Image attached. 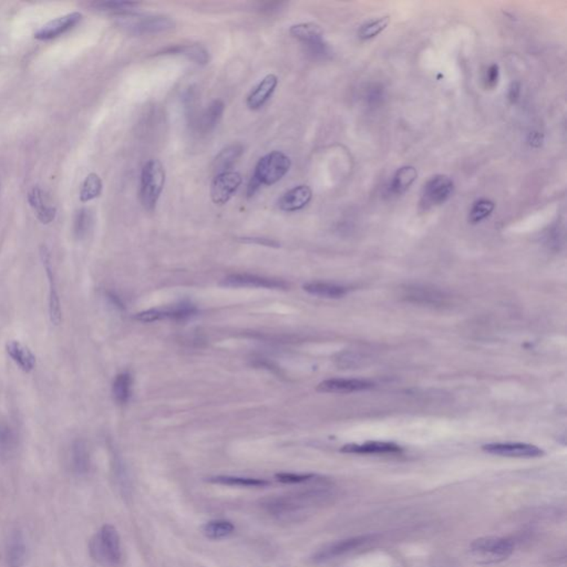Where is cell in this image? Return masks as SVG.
<instances>
[{"instance_id":"cell-22","label":"cell","mask_w":567,"mask_h":567,"mask_svg":"<svg viewBox=\"0 0 567 567\" xmlns=\"http://www.w3.org/2000/svg\"><path fill=\"white\" fill-rule=\"evenodd\" d=\"M304 289L308 294L322 297V298L337 299L348 294L347 287L338 285V284L324 283V281H312V283L305 284Z\"/></svg>"},{"instance_id":"cell-32","label":"cell","mask_w":567,"mask_h":567,"mask_svg":"<svg viewBox=\"0 0 567 567\" xmlns=\"http://www.w3.org/2000/svg\"><path fill=\"white\" fill-rule=\"evenodd\" d=\"M417 178V171L411 166H405L400 169L392 180L391 191L396 194H401L410 188L411 184Z\"/></svg>"},{"instance_id":"cell-35","label":"cell","mask_w":567,"mask_h":567,"mask_svg":"<svg viewBox=\"0 0 567 567\" xmlns=\"http://www.w3.org/2000/svg\"><path fill=\"white\" fill-rule=\"evenodd\" d=\"M139 6V3H132V1H102V3L96 4V8L99 11H106V13H111L116 16L133 13V11L137 9Z\"/></svg>"},{"instance_id":"cell-25","label":"cell","mask_w":567,"mask_h":567,"mask_svg":"<svg viewBox=\"0 0 567 567\" xmlns=\"http://www.w3.org/2000/svg\"><path fill=\"white\" fill-rule=\"evenodd\" d=\"M91 460L85 441H75L71 446V467L77 475H85L90 470Z\"/></svg>"},{"instance_id":"cell-5","label":"cell","mask_w":567,"mask_h":567,"mask_svg":"<svg viewBox=\"0 0 567 567\" xmlns=\"http://www.w3.org/2000/svg\"><path fill=\"white\" fill-rule=\"evenodd\" d=\"M291 165V159L285 153L273 151L258 161L252 178L261 186L273 185L286 176Z\"/></svg>"},{"instance_id":"cell-3","label":"cell","mask_w":567,"mask_h":567,"mask_svg":"<svg viewBox=\"0 0 567 567\" xmlns=\"http://www.w3.org/2000/svg\"><path fill=\"white\" fill-rule=\"evenodd\" d=\"M470 552L472 557L481 564H494L508 560L514 552V544L511 539L504 537H480L473 541Z\"/></svg>"},{"instance_id":"cell-6","label":"cell","mask_w":567,"mask_h":567,"mask_svg":"<svg viewBox=\"0 0 567 567\" xmlns=\"http://www.w3.org/2000/svg\"><path fill=\"white\" fill-rule=\"evenodd\" d=\"M243 180L240 173L234 171L219 173L212 182V201L219 205H223L230 201L231 197L238 192Z\"/></svg>"},{"instance_id":"cell-18","label":"cell","mask_w":567,"mask_h":567,"mask_svg":"<svg viewBox=\"0 0 567 567\" xmlns=\"http://www.w3.org/2000/svg\"><path fill=\"white\" fill-rule=\"evenodd\" d=\"M312 197V192L310 186H296L281 196L279 201V207L284 212L299 211L310 203Z\"/></svg>"},{"instance_id":"cell-31","label":"cell","mask_w":567,"mask_h":567,"mask_svg":"<svg viewBox=\"0 0 567 567\" xmlns=\"http://www.w3.org/2000/svg\"><path fill=\"white\" fill-rule=\"evenodd\" d=\"M102 181L96 173H90L83 181L80 191V201L83 203L92 201L101 195L102 192Z\"/></svg>"},{"instance_id":"cell-9","label":"cell","mask_w":567,"mask_h":567,"mask_svg":"<svg viewBox=\"0 0 567 567\" xmlns=\"http://www.w3.org/2000/svg\"><path fill=\"white\" fill-rule=\"evenodd\" d=\"M81 19H83V15L80 13H71L58 17L39 29L35 34V38L38 40H51V39L58 38L75 28L78 23H80Z\"/></svg>"},{"instance_id":"cell-4","label":"cell","mask_w":567,"mask_h":567,"mask_svg":"<svg viewBox=\"0 0 567 567\" xmlns=\"http://www.w3.org/2000/svg\"><path fill=\"white\" fill-rule=\"evenodd\" d=\"M118 23L133 35L157 34L174 28L176 23L165 16L137 15L126 13L118 16Z\"/></svg>"},{"instance_id":"cell-38","label":"cell","mask_w":567,"mask_h":567,"mask_svg":"<svg viewBox=\"0 0 567 567\" xmlns=\"http://www.w3.org/2000/svg\"><path fill=\"white\" fill-rule=\"evenodd\" d=\"M277 481L284 484H296V483L307 482L314 479V475H296V473H277L275 475Z\"/></svg>"},{"instance_id":"cell-1","label":"cell","mask_w":567,"mask_h":567,"mask_svg":"<svg viewBox=\"0 0 567 567\" xmlns=\"http://www.w3.org/2000/svg\"><path fill=\"white\" fill-rule=\"evenodd\" d=\"M90 552L93 559L106 566H119L122 561L121 542L119 533L110 524L101 528L90 543Z\"/></svg>"},{"instance_id":"cell-23","label":"cell","mask_w":567,"mask_h":567,"mask_svg":"<svg viewBox=\"0 0 567 567\" xmlns=\"http://www.w3.org/2000/svg\"><path fill=\"white\" fill-rule=\"evenodd\" d=\"M289 32L291 36L304 42L306 46L324 42H322V36H324L322 29L316 23H307L294 25L289 29Z\"/></svg>"},{"instance_id":"cell-30","label":"cell","mask_w":567,"mask_h":567,"mask_svg":"<svg viewBox=\"0 0 567 567\" xmlns=\"http://www.w3.org/2000/svg\"><path fill=\"white\" fill-rule=\"evenodd\" d=\"M164 54H183L192 61L199 65H207L209 60V52L199 44H190V46H178L164 50Z\"/></svg>"},{"instance_id":"cell-17","label":"cell","mask_w":567,"mask_h":567,"mask_svg":"<svg viewBox=\"0 0 567 567\" xmlns=\"http://www.w3.org/2000/svg\"><path fill=\"white\" fill-rule=\"evenodd\" d=\"M28 203L35 211L37 219L42 224L48 225L54 222L57 217V209L47 204L44 191L39 186H34L28 193Z\"/></svg>"},{"instance_id":"cell-39","label":"cell","mask_w":567,"mask_h":567,"mask_svg":"<svg viewBox=\"0 0 567 567\" xmlns=\"http://www.w3.org/2000/svg\"><path fill=\"white\" fill-rule=\"evenodd\" d=\"M487 83L491 87L498 83L499 79V67L496 65L491 66L490 69L487 71Z\"/></svg>"},{"instance_id":"cell-28","label":"cell","mask_w":567,"mask_h":567,"mask_svg":"<svg viewBox=\"0 0 567 567\" xmlns=\"http://www.w3.org/2000/svg\"><path fill=\"white\" fill-rule=\"evenodd\" d=\"M235 528L232 522L226 520H214L209 521L202 526V533L204 537L213 541L226 539L234 532Z\"/></svg>"},{"instance_id":"cell-26","label":"cell","mask_w":567,"mask_h":567,"mask_svg":"<svg viewBox=\"0 0 567 567\" xmlns=\"http://www.w3.org/2000/svg\"><path fill=\"white\" fill-rule=\"evenodd\" d=\"M225 104L223 101L214 100L204 110L199 119V129L203 133L212 131L217 127L224 114Z\"/></svg>"},{"instance_id":"cell-29","label":"cell","mask_w":567,"mask_h":567,"mask_svg":"<svg viewBox=\"0 0 567 567\" xmlns=\"http://www.w3.org/2000/svg\"><path fill=\"white\" fill-rule=\"evenodd\" d=\"M132 376L129 372H121L118 374L112 384V395L116 403L126 405L131 397Z\"/></svg>"},{"instance_id":"cell-19","label":"cell","mask_w":567,"mask_h":567,"mask_svg":"<svg viewBox=\"0 0 567 567\" xmlns=\"http://www.w3.org/2000/svg\"><path fill=\"white\" fill-rule=\"evenodd\" d=\"M277 85H279V78L276 75H273V73L266 75L263 80L258 83L257 87L250 92V96L248 97L246 104H248V108L250 110L261 109L271 98L274 91L276 89Z\"/></svg>"},{"instance_id":"cell-34","label":"cell","mask_w":567,"mask_h":567,"mask_svg":"<svg viewBox=\"0 0 567 567\" xmlns=\"http://www.w3.org/2000/svg\"><path fill=\"white\" fill-rule=\"evenodd\" d=\"M17 436L11 425L0 420V453L11 456L17 446Z\"/></svg>"},{"instance_id":"cell-8","label":"cell","mask_w":567,"mask_h":567,"mask_svg":"<svg viewBox=\"0 0 567 567\" xmlns=\"http://www.w3.org/2000/svg\"><path fill=\"white\" fill-rule=\"evenodd\" d=\"M40 257L42 265L46 271L48 281H49V317L52 325L59 326L62 322L61 304H60L59 294H58L56 281H54V271H52L51 255L47 246L40 248Z\"/></svg>"},{"instance_id":"cell-36","label":"cell","mask_w":567,"mask_h":567,"mask_svg":"<svg viewBox=\"0 0 567 567\" xmlns=\"http://www.w3.org/2000/svg\"><path fill=\"white\" fill-rule=\"evenodd\" d=\"M494 209V203L489 200H481L472 207L470 212V221L472 223H479L487 219Z\"/></svg>"},{"instance_id":"cell-7","label":"cell","mask_w":567,"mask_h":567,"mask_svg":"<svg viewBox=\"0 0 567 567\" xmlns=\"http://www.w3.org/2000/svg\"><path fill=\"white\" fill-rule=\"evenodd\" d=\"M482 450L487 453L494 456H508V458H539L544 456L545 452L534 444H521V442H499V444H484Z\"/></svg>"},{"instance_id":"cell-15","label":"cell","mask_w":567,"mask_h":567,"mask_svg":"<svg viewBox=\"0 0 567 567\" xmlns=\"http://www.w3.org/2000/svg\"><path fill=\"white\" fill-rule=\"evenodd\" d=\"M225 286L256 287V288L285 289L287 284L277 279L250 275V274H235L224 279Z\"/></svg>"},{"instance_id":"cell-24","label":"cell","mask_w":567,"mask_h":567,"mask_svg":"<svg viewBox=\"0 0 567 567\" xmlns=\"http://www.w3.org/2000/svg\"><path fill=\"white\" fill-rule=\"evenodd\" d=\"M243 152H244V147L240 143L228 145L215 157L214 162H213V170L217 174L230 171L236 161L242 157Z\"/></svg>"},{"instance_id":"cell-27","label":"cell","mask_w":567,"mask_h":567,"mask_svg":"<svg viewBox=\"0 0 567 567\" xmlns=\"http://www.w3.org/2000/svg\"><path fill=\"white\" fill-rule=\"evenodd\" d=\"M207 481L214 483V484L228 485V487H265L271 484V482L263 479L233 477V475H217V477H209Z\"/></svg>"},{"instance_id":"cell-14","label":"cell","mask_w":567,"mask_h":567,"mask_svg":"<svg viewBox=\"0 0 567 567\" xmlns=\"http://www.w3.org/2000/svg\"><path fill=\"white\" fill-rule=\"evenodd\" d=\"M374 387V382L365 379H334L324 380L318 384L317 389L328 394H353V392L366 391Z\"/></svg>"},{"instance_id":"cell-20","label":"cell","mask_w":567,"mask_h":567,"mask_svg":"<svg viewBox=\"0 0 567 567\" xmlns=\"http://www.w3.org/2000/svg\"><path fill=\"white\" fill-rule=\"evenodd\" d=\"M6 351L23 372L29 374L36 367V356L34 353L20 341H8L6 343Z\"/></svg>"},{"instance_id":"cell-21","label":"cell","mask_w":567,"mask_h":567,"mask_svg":"<svg viewBox=\"0 0 567 567\" xmlns=\"http://www.w3.org/2000/svg\"><path fill=\"white\" fill-rule=\"evenodd\" d=\"M27 560V547L20 532L11 534L7 544L8 567H23Z\"/></svg>"},{"instance_id":"cell-16","label":"cell","mask_w":567,"mask_h":567,"mask_svg":"<svg viewBox=\"0 0 567 567\" xmlns=\"http://www.w3.org/2000/svg\"><path fill=\"white\" fill-rule=\"evenodd\" d=\"M341 451L350 454H398L403 452V448L394 442L369 441L361 444H346Z\"/></svg>"},{"instance_id":"cell-37","label":"cell","mask_w":567,"mask_h":567,"mask_svg":"<svg viewBox=\"0 0 567 567\" xmlns=\"http://www.w3.org/2000/svg\"><path fill=\"white\" fill-rule=\"evenodd\" d=\"M389 17H382V18L377 19V20L369 23L366 26L362 27L360 30L361 39H370L372 37H376L379 35L382 30L387 28L389 25Z\"/></svg>"},{"instance_id":"cell-13","label":"cell","mask_w":567,"mask_h":567,"mask_svg":"<svg viewBox=\"0 0 567 567\" xmlns=\"http://www.w3.org/2000/svg\"><path fill=\"white\" fill-rule=\"evenodd\" d=\"M403 297L408 302L425 306H441L446 304V296L444 293L433 287L413 285L405 288Z\"/></svg>"},{"instance_id":"cell-11","label":"cell","mask_w":567,"mask_h":567,"mask_svg":"<svg viewBox=\"0 0 567 567\" xmlns=\"http://www.w3.org/2000/svg\"><path fill=\"white\" fill-rule=\"evenodd\" d=\"M196 310L192 305L181 304L157 310H150L137 314L135 319L143 322H157L162 319H183L195 314Z\"/></svg>"},{"instance_id":"cell-10","label":"cell","mask_w":567,"mask_h":567,"mask_svg":"<svg viewBox=\"0 0 567 567\" xmlns=\"http://www.w3.org/2000/svg\"><path fill=\"white\" fill-rule=\"evenodd\" d=\"M453 192V182L446 176H433L423 188V201L430 205L444 203Z\"/></svg>"},{"instance_id":"cell-33","label":"cell","mask_w":567,"mask_h":567,"mask_svg":"<svg viewBox=\"0 0 567 567\" xmlns=\"http://www.w3.org/2000/svg\"><path fill=\"white\" fill-rule=\"evenodd\" d=\"M93 224V217L87 209H81L75 213L73 219V235L77 240H83L89 234Z\"/></svg>"},{"instance_id":"cell-12","label":"cell","mask_w":567,"mask_h":567,"mask_svg":"<svg viewBox=\"0 0 567 567\" xmlns=\"http://www.w3.org/2000/svg\"><path fill=\"white\" fill-rule=\"evenodd\" d=\"M370 539H372V537L365 535V537H353V539L334 542L331 544L320 549L319 552L315 555V561L324 562V561L333 560L336 557L343 556V555L353 552L355 549L366 544Z\"/></svg>"},{"instance_id":"cell-2","label":"cell","mask_w":567,"mask_h":567,"mask_svg":"<svg viewBox=\"0 0 567 567\" xmlns=\"http://www.w3.org/2000/svg\"><path fill=\"white\" fill-rule=\"evenodd\" d=\"M165 184V170L162 163L151 160L142 169L140 200L145 209L153 211L160 199Z\"/></svg>"}]
</instances>
